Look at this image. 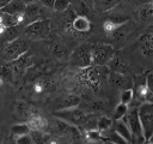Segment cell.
I'll return each mask as SVG.
<instances>
[{
	"instance_id": "obj_1",
	"label": "cell",
	"mask_w": 153,
	"mask_h": 144,
	"mask_svg": "<svg viewBox=\"0 0 153 144\" xmlns=\"http://www.w3.org/2000/svg\"><path fill=\"white\" fill-rule=\"evenodd\" d=\"M69 64L78 68H86L92 64V44L82 43L69 55Z\"/></svg>"
},
{
	"instance_id": "obj_2",
	"label": "cell",
	"mask_w": 153,
	"mask_h": 144,
	"mask_svg": "<svg viewBox=\"0 0 153 144\" xmlns=\"http://www.w3.org/2000/svg\"><path fill=\"white\" fill-rule=\"evenodd\" d=\"M56 116L67 120L74 125H80V126H85V127H92V126H97V122H92V115L91 114H86L84 110L81 109H65L63 112H56L55 113Z\"/></svg>"
},
{
	"instance_id": "obj_3",
	"label": "cell",
	"mask_w": 153,
	"mask_h": 144,
	"mask_svg": "<svg viewBox=\"0 0 153 144\" xmlns=\"http://www.w3.org/2000/svg\"><path fill=\"white\" fill-rule=\"evenodd\" d=\"M139 119L142 127V133L146 142H149L153 136V102H143L137 108Z\"/></svg>"
},
{
	"instance_id": "obj_4",
	"label": "cell",
	"mask_w": 153,
	"mask_h": 144,
	"mask_svg": "<svg viewBox=\"0 0 153 144\" xmlns=\"http://www.w3.org/2000/svg\"><path fill=\"white\" fill-rule=\"evenodd\" d=\"M123 120L127 124V126H128V128L131 133L133 142H136V143L146 142V139L143 137V133H142V127H141V122H140V119H139V112H137L136 107L128 108L126 115L123 116Z\"/></svg>"
},
{
	"instance_id": "obj_5",
	"label": "cell",
	"mask_w": 153,
	"mask_h": 144,
	"mask_svg": "<svg viewBox=\"0 0 153 144\" xmlns=\"http://www.w3.org/2000/svg\"><path fill=\"white\" fill-rule=\"evenodd\" d=\"M109 76V68L105 66H98V65H94L92 67H86L82 73H81V77H82V80L86 82L92 88H98L104 80L105 78Z\"/></svg>"
},
{
	"instance_id": "obj_6",
	"label": "cell",
	"mask_w": 153,
	"mask_h": 144,
	"mask_svg": "<svg viewBox=\"0 0 153 144\" xmlns=\"http://www.w3.org/2000/svg\"><path fill=\"white\" fill-rule=\"evenodd\" d=\"M27 49H29L27 42L25 40L18 37V38L11 41L10 43H7L6 46H4L2 48H0V54L4 60L13 61L17 58H19L22 54L27 52Z\"/></svg>"
},
{
	"instance_id": "obj_7",
	"label": "cell",
	"mask_w": 153,
	"mask_h": 144,
	"mask_svg": "<svg viewBox=\"0 0 153 144\" xmlns=\"http://www.w3.org/2000/svg\"><path fill=\"white\" fill-rule=\"evenodd\" d=\"M24 34L26 37L31 40L45 38L50 34V20L44 18L27 24L26 28L24 29Z\"/></svg>"
},
{
	"instance_id": "obj_8",
	"label": "cell",
	"mask_w": 153,
	"mask_h": 144,
	"mask_svg": "<svg viewBox=\"0 0 153 144\" xmlns=\"http://www.w3.org/2000/svg\"><path fill=\"white\" fill-rule=\"evenodd\" d=\"M115 49L108 43L92 44V64L98 66H105L112 59Z\"/></svg>"
},
{
	"instance_id": "obj_9",
	"label": "cell",
	"mask_w": 153,
	"mask_h": 144,
	"mask_svg": "<svg viewBox=\"0 0 153 144\" xmlns=\"http://www.w3.org/2000/svg\"><path fill=\"white\" fill-rule=\"evenodd\" d=\"M133 101H136V104L146 102L147 96V77L146 74H139L133 79Z\"/></svg>"
},
{
	"instance_id": "obj_10",
	"label": "cell",
	"mask_w": 153,
	"mask_h": 144,
	"mask_svg": "<svg viewBox=\"0 0 153 144\" xmlns=\"http://www.w3.org/2000/svg\"><path fill=\"white\" fill-rule=\"evenodd\" d=\"M108 80L115 89L124 90V89L133 88V78L128 73H122V72H117V71H109Z\"/></svg>"
},
{
	"instance_id": "obj_11",
	"label": "cell",
	"mask_w": 153,
	"mask_h": 144,
	"mask_svg": "<svg viewBox=\"0 0 153 144\" xmlns=\"http://www.w3.org/2000/svg\"><path fill=\"white\" fill-rule=\"evenodd\" d=\"M108 65H109L110 71H117V72H122V73H129L133 68L131 62L121 53H118V54L115 53Z\"/></svg>"
},
{
	"instance_id": "obj_12",
	"label": "cell",
	"mask_w": 153,
	"mask_h": 144,
	"mask_svg": "<svg viewBox=\"0 0 153 144\" xmlns=\"http://www.w3.org/2000/svg\"><path fill=\"white\" fill-rule=\"evenodd\" d=\"M24 14L26 18V24H30L39 19H44V14H45L44 6H41V4H37V2L27 4L25 6Z\"/></svg>"
},
{
	"instance_id": "obj_13",
	"label": "cell",
	"mask_w": 153,
	"mask_h": 144,
	"mask_svg": "<svg viewBox=\"0 0 153 144\" xmlns=\"http://www.w3.org/2000/svg\"><path fill=\"white\" fill-rule=\"evenodd\" d=\"M23 25H13V26H7L2 34H0V48L10 43L11 41L18 38L22 32H24Z\"/></svg>"
},
{
	"instance_id": "obj_14",
	"label": "cell",
	"mask_w": 153,
	"mask_h": 144,
	"mask_svg": "<svg viewBox=\"0 0 153 144\" xmlns=\"http://www.w3.org/2000/svg\"><path fill=\"white\" fill-rule=\"evenodd\" d=\"M71 31L76 32V34H88L91 31V22L86 16H75L73 23H72V29Z\"/></svg>"
},
{
	"instance_id": "obj_15",
	"label": "cell",
	"mask_w": 153,
	"mask_h": 144,
	"mask_svg": "<svg viewBox=\"0 0 153 144\" xmlns=\"http://www.w3.org/2000/svg\"><path fill=\"white\" fill-rule=\"evenodd\" d=\"M75 12H74V10L73 8H67V10H65L63 12H61V14H60V17H59V19H57V24H59V26L63 30V31H67V32H69L71 31V29H72V23H73V20H74V18H75Z\"/></svg>"
},
{
	"instance_id": "obj_16",
	"label": "cell",
	"mask_w": 153,
	"mask_h": 144,
	"mask_svg": "<svg viewBox=\"0 0 153 144\" xmlns=\"http://www.w3.org/2000/svg\"><path fill=\"white\" fill-rule=\"evenodd\" d=\"M11 62H12L14 73H23L29 66L32 65V58L27 52H25L24 54H22L19 58H17L16 60H13Z\"/></svg>"
},
{
	"instance_id": "obj_17",
	"label": "cell",
	"mask_w": 153,
	"mask_h": 144,
	"mask_svg": "<svg viewBox=\"0 0 153 144\" xmlns=\"http://www.w3.org/2000/svg\"><path fill=\"white\" fill-rule=\"evenodd\" d=\"M80 103V98L74 95V94H67L61 96L57 100L56 103V109H68V108H74Z\"/></svg>"
},
{
	"instance_id": "obj_18",
	"label": "cell",
	"mask_w": 153,
	"mask_h": 144,
	"mask_svg": "<svg viewBox=\"0 0 153 144\" xmlns=\"http://www.w3.org/2000/svg\"><path fill=\"white\" fill-rule=\"evenodd\" d=\"M27 125L31 130H39V131H45L49 127V122L45 118H43L42 115H39L37 112L35 114H32L31 116H29L27 119Z\"/></svg>"
},
{
	"instance_id": "obj_19",
	"label": "cell",
	"mask_w": 153,
	"mask_h": 144,
	"mask_svg": "<svg viewBox=\"0 0 153 144\" xmlns=\"http://www.w3.org/2000/svg\"><path fill=\"white\" fill-rule=\"evenodd\" d=\"M139 43H140V49L143 55L153 54V29L145 32L140 37Z\"/></svg>"
},
{
	"instance_id": "obj_20",
	"label": "cell",
	"mask_w": 153,
	"mask_h": 144,
	"mask_svg": "<svg viewBox=\"0 0 153 144\" xmlns=\"http://www.w3.org/2000/svg\"><path fill=\"white\" fill-rule=\"evenodd\" d=\"M25 4L22 0H11L8 4H6L4 7L0 8V11L2 13H7V14H16V13H20L25 11Z\"/></svg>"
},
{
	"instance_id": "obj_21",
	"label": "cell",
	"mask_w": 153,
	"mask_h": 144,
	"mask_svg": "<svg viewBox=\"0 0 153 144\" xmlns=\"http://www.w3.org/2000/svg\"><path fill=\"white\" fill-rule=\"evenodd\" d=\"M114 121H115V122H114V130H115L126 142L131 143V142H133L131 133H130V131H129L127 124L124 122V120L118 119V120H114Z\"/></svg>"
},
{
	"instance_id": "obj_22",
	"label": "cell",
	"mask_w": 153,
	"mask_h": 144,
	"mask_svg": "<svg viewBox=\"0 0 153 144\" xmlns=\"http://www.w3.org/2000/svg\"><path fill=\"white\" fill-rule=\"evenodd\" d=\"M122 0H92L93 8L98 12H108L117 6Z\"/></svg>"
},
{
	"instance_id": "obj_23",
	"label": "cell",
	"mask_w": 153,
	"mask_h": 144,
	"mask_svg": "<svg viewBox=\"0 0 153 144\" xmlns=\"http://www.w3.org/2000/svg\"><path fill=\"white\" fill-rule=\"evenodd\" d=\"M139 18L143 23L153 22V7H152V4L146 2L139 8Z\"/></svg>"
},
{
	"instance_id": "obj_24",
	"label": "cell",
	"mask_w": 153,
	"mask_h": 144,
	"mask_svg": "<svg viewBox=\"0 0 153 144\" xmlns=\"http://www.w3.org/2000/svg\"><path fill=\"white\" fill-rule=\"evenodd\" d=\"M16 112H17V114H18V115H20V116H23V118L27 119L29 116H31L32 114H35V113H36V109H35L32 106L27 104V103L18 102V103L16 104Z\"/></svg>"
},
{
	"instance_id": "obj_25",
	"label": "cell",
	"mask_w": 153,
	"mask_h": 144,
	"mask_svg": "<svg viewBox=\"0 0 153 144\" xmlns=\"http://www.w3.org/2000/svg\"><path fill=\"white\" fill-rule=\"evenodd\" d=\"M13 67H12V62H5L1 67H0V77L4 79V82H12L13 79Z\"/></svg>"
},
{
	"instance_id": "obj_26",
	"label": "cell",
	"mask_w": 153,
	"mask_h": 144,
	"mask_svg": "<svg viewBox=\"0 0 153 144\" xmlns=\"http://www.w3.org/2000/svg\"><path fill=\"white\" fill-rule=\"evenodd\" d=\"M123 23H118L117 20H115L114 18L111 17H108V19H105L102 24V28H103V31L109 36L110 34H112L120 25H122Z\"/></svg>"
},
{
	"instance_id": "obj_27",
	"label": "cell",
	"mask_w": 153,
	"mask_h": 144,
	"mask_svg": "<svg viewBox=\"0 0 153 144\" xmlns=\"http://www.w3.org/2000/svg\"><path fill=\"white\" fill-rule=\"evenodd\" d=\"M30 136L33 140V143H48V139H51V137L47 133H44V131H39V130H31L30 131Z\"/></svg>"
},
{
	"instance_id": "obj_28",
	"label": "cell",
	"mask_w": 153,
	"mask_h": 144,
	"mask_svg": "<svg viewBox=\"0 0 153 144\" xmlns=\"http://www.w3.org/2000/svg\"><path fill=\"white\" fill-rule=\"evenodd\" d=\"M30 131H31V128L29 127L27 124H17V125H13V126L11 127V133H12V136H14L16 138L19 137V136L30 133Z\"/></svg>"
},
{
	"instance_id": "obj_29",
	"label": "cell",
	"mask_w": 153,
	"mask_h": 144,
	"mask_svg": "<svg viewBox=\"0 0 153 144\" xmlns=\"http://www.w3.org/2000/svg\"><path fill=\"white\" fill-rule=\"evenodd\" d=\"M127 110H128V104H124V103H120V104H117V107H116L115 110H114L112 119H114V120L123 119V116L126 115Z\"/></svg>"
},
{
	"instance_id": "obj_30",
	"label": "cell",
	"mask_w": 153,
	"mask_h": 144,
	"mask_svg": "<svg viewBox=\"0 0 153 144\" xmlns=\"http://www.w3.org/2000/svg\"><path fill=\"white\" fill-rule=\"evenodd\" d=\"M112 125V120H110L109 118L106 116H102L97 120V128L98 131H105V130H109L110 126Z\"/></svg>"
},
{
	"instance_id": "obj_31",
	"label": "cell",
	"mask_w": 153,
	"mask_h": 144,
	"mask_svg": "<svg viewBox=\"0 0 153 144\" xmlns=\"http://www.w3.org/2000/svg\"><path fill=\"white\" fill-rule=\"evenodd\" d=\"M49 85H50L49 80H47V79H39V80H37L33 84V91L37 92V94H41L44 90H47L49 88Z\"/></svg>"
},
{
	"instance_id": "obj_32",
	"label": "cell",
	"mask_w": 153,
	"mask_h": 144,
	"mask_svg": "<svg viewBox=\"0 0 153 144\" xmlns=\"http://www.w3.org/2000/svg\"><path fill=\"white\" fill-rule=\"evenodd\" d=\"M133 89H124L122 92H121V103H124V104H129L131 103L133 101Z\"/></svg>"
},
{
	"instance_id": "obj_33",
	"label": "cell",
	"mask_w": 153,
	"mask_h": 144,
	"mask_svg": "<svg viewBox=\"0 0 153 144\" xmlns=\"http://www.w3.org/2000/svg\"><path fill=\"white\" fill-rule=\"evenodd\" d=\"M146 101L153 102V74L152 73L147 76V96H146Z\"/></svg>"
},
{
	"instance_id": "obj_34",
	"label": "cell",
	"mask_w": 153,
	"mask_h": 144,
	"mask_svg": "<svg viewBox=\"0 0 153 144\" xmlns=\"http://www.w3.org/2000/svg\"><path fill=\"white\" fill-rule=\"evenodd\" d=\"M69 5H71V0H55L54 10L56 12H63L69 7Z\"/></svg>"
},
{
	"instance_id": "obj_35",
	"label": "cell",
	"mask_w": 153,
	"mask_h": 144,
	"mask_svg": "<svg viewBox=\"0 0 153 144\" xmlns=\"http://www.w3.org/2000/svg\"><path fill=\"white\" fill-rule=\"evenodd\" d=\"M16 143H18V144H31V143H33V140H32L30 133H27V134H23V136L17 137Z\"/></svg>"
},
{
	"instance_id": "obj_36",
	"label": "cell",
	"mask_w": 153,
	"mask_h": 144,
	"mask_svg": "<svg viewBox=\"0 0 153 144\" xmlns=\"http://www.w3.org/2000/svg\"><path fill=\"white\" fill-rule=\"evenodd\" d=\"M53 53L56 55V56H59V58H65L66 56V48L65 47H62V46H60V44H56L55 47H54V49H53Z\"/></svg>"
},
{
	"instance_id": "obj_37",
	"label": "cell",
	"mask_w": 153,
	"mask_h": 144,
	"mask_svg": "<svg viewBox=\"0 0 153 144\" xmlns=\"http://www.w3.org/2000/svg\"><path fill=\"white\" fill-rule=\"evenodd\" d=\"M39 4L42 6H44L45 8H54V2L55 0H38Z\"/></svg>"
},
{
	"instance_id": "obj_38",
	"label": "cell",
	"mask_w": 153,
	"mask_h": 144,
	"mask_svg": "<svg viewBox=\"0 0 153 144\" xmlns=\"http://www.w3.org/2000/svg\"><path fill=\"white\" fill-rule=\"evenodd\" d=\"M124 1H127V2H129L131 5H143L146 2H149L148 0H124Z\"/></svg>"
},
{
	"instance_id": "obj_39",
	"label": "cell",
	"mask_w": 153,
	"mask_h": 144,
	"mask_svg": "<svg viewBox=\"0 0 153 144\" xmlns=\"http://www.w3.org/2000/svg\"><path fill=\"white\" fill-rule=\"evenodd\" d=\"M10 1H11V0H0V8H1V7H4L6 4H8Z\"/></svg>"
},
{
	"instance_id": "obj_40",
	"label": "cell",
	"mask_w": 153,
	"mask_h": 144,
	"mask_svg": "<svg viewBox=\"0 0 153 144\" xmlns=\"http://www.w3.org/2000/svg\"><path fill=\"white\" fill-rule=\"evenodd\" d=\"M22 1H23L24 4H26V5H27V4H32V2H35L36 0H22Z\"/></svg>"
},
{
	"instance_id": "obj_41",
	"label": "cell",
	"mask_w": 153,
	"mask_h": 144,
	"mask_svg": "<svg viewBox=\"0 0 153 144\" xmlns=\"http://www.w3.org/2000/svg\"><path fill=\"white\" fill-rule=\"evenodd\" d=\"M149 142H151V143H153V136L151 137V139H149Z\"/></svg>"
},
{
	"instance_id": "obj_42",
	"label": "cell",
	"mask_w": 153,
	"mask_h": 144,
	"mask_svg": "<svg viewBox=\"0 0 153 144\" xmlns=\"http://www.w3.org/2000/svg\"><path fill=\"white\" fill-rule=\"evenodd\" d=\"M148 1H153V0H148Z\"/></svg>"
},
{
	"instance_id": "obj_43",
	"label": "cell",
	"mask_w": 153,
	"mask_h": 144,
	"mask_svg": "<svg viewBox=\"0 0 153 144\" xmlns=\"http://www.w3.org/2000/svg\"><path fill=\"white\" fill-rule=\"evenodd\" d=\"M152 7H153V4H152Z\"/></svg>"
}]
</instances>
